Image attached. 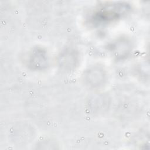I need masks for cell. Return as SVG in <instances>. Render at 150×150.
I'll return each instance as SVG.
<instances>
[{
  "instance_id": "obj_3",
  "label": "cell",
  "mask_w": 150,
  "mask_h": 150,
  "mask_svg": "<svg viewBox=\"0 0 150 150\" xmlns=\"http://www.w3.org/2000/svg\"><path fill=\"white\" fill-rule=\"evenodd\" d=\"M107 75L104 69L98 66L88 68L83 74V79L90 87L96 88L103 86L106 81Z\"/></svg>"
},
{
  "instance_id": "obj_5",
  "label": "cell",
  "mask_w": 150,
  "mask_h": 150,
  "mask_svg": "<svg viewBox=\"0 0 150 150\" xmlns=\"http://www.w3.org/2000/svg\"><path fill=\"white\" fill-rule=\"evenodd\" d=\"M111 47H112V51L115 53L117 57H118V56H120V57L122 56L121 52H122L123 55L126 53L127 54V51L129 48V47H127V43L126 42L123 41L117 42L114 43V45H112Z\"/></svg>"
},
{
  "instance_id": "obj_6",
  "label": "cell",
  "mask_w": 150,
  "mask_h": 150,
  "mask_svg": "<svg viewBox=\"0 0 150 150\" xmlns=\"http://www.w3.org/2000/svg\"><path fill=\"white\" fill-rule=\"evenodd\" d=\"M107 97H104V96H99L98 97L95 98L93 100V101L90 103H94V105L91 108V109H94V110H103L106 108L107 104H108V99Z\"/></svg>"
},
{
  "instance_id": "obj_4",
  "label": "cell",
  "mask_w": 150,
  "mask_h": 150,
  "mask_svg": "<svg viewBox=\"0 0 150 150\" xmlns=\"http://www.w3.org/2000/svg\"><path fill=\"white\" fill-rule=\"evenodd\" d=\"M28 65L35 70H42L47 67L49 57L47 53L42 47H35L28 57Z\"/></svg>"
},
{
  "instance_id": "obj_1",
  "label": "cell",
  "mask_w": 150,
  "mask_h": 150,
  "mask_svg": "<svg viewBox=\"0 0 150 150\" xmlns=\"http://www.w3.org/2000/svg\"><path fill=\"white\" fill-rule=\"evenodd\" d=\"M130 6L127 3L112 2L102 5L96 9L90 18L94 25H104L118 20L127 13Z\"/></svg>"
},
{
  "instance_id": "obj_2",
  "label": "cell",
  "mask_w": 150,
  "mask_h": 150,
  "mask_svg": "<svg viewBox=\"0 0 150 150\" xmlns=\"http://www.w3.org/2000/svg\"><path fill=\"white\" fill-rule=\"evenodd\" d=\"M80 61V54L74 48H67L62 51L57 59L58 65L60 69L70 71L76 69Z\"/></svg>"
}]
</instances>
